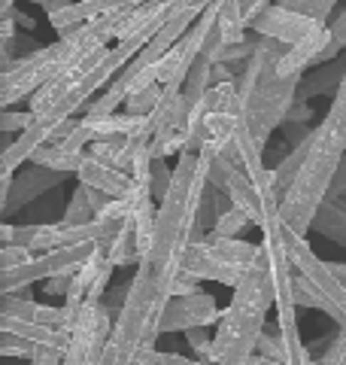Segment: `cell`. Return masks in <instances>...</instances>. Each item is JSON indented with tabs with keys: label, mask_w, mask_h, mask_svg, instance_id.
Masks as SVG:
<instances>
[{
	"label": "cell",
	"mask_w": 346,
	"mask_h": 365,
	"mask_svg": "<svg viewBox=\"0 0 346 365\" xmlns=\"http://www.w3.org/2000/svg\"><path fill=\"white\" fill-rule=\"evenodd\" d=\"M186 341H189V347L194 350V356H198V359H206V362L213 359V338L206 335V329H204V326L189 329V332H186Z\"/></svg>",
	"instance_id": "f1b7e54d"
},
{
	"label": "cell",
	"mask_w": 346,
	"mask_h": 365,
	"mask_svg": "<svg viewBox=\"0 0 346 365\" xmlns=\"http://www.w3.org/2000/svg\"><path fill=\"white\" fill-rule=\"evenodd\" d=\"M13 9H16V0H0V16L13 13Z\"/></svg>",
	"instance_id": "60d3db41"
},
{
	"label": "cell",
	"mask_w": 346,
	"mask_h": 365,
	"mask_svg": "<svg viewBox=\"0 0 346 365\" xmlns=\"http://www.w3.org/2000/svg\"><path fill=\"white\" fill-rule=\"evenodd\" d=\"M31 4H37V6H46V4H49V0H31Z\"/></svg>",
	"instance_id": "7bdbcfd3"
},
{
	"label": "cell",
	"mask_w": 346,
	"mask_h": 365,
	"mask_svg": "<svg viewBox=\"0 0 346 365\" xmlns=\"http://www.w3.org/2000/svg\"><path fill=\"white\" fill-rule=\"evenodd\" d=\"M206 189H210V170H206L204 153H179L173 182L167 195L158 201L152 241L143 262L167 274L182 271L186 250L194 241H204V235L198 232V216Z\"/></svg>",
	"instance_id": "6da1fadb"
},
{
	"label": "cell",
	"mask_w": 346,
	"mask_h": 365,
	"mask_svg": "<svg viewBox=\"0 0 346 365\" xmlns=\"http://www.w3.org/2000/svg\"><path fill=\"white\" fill-rule=\"evenodd\" d=\"M40 344H33V341L21 338L16 332H6V329H0V356H19V359H33L37 356Z\"/></svg>",
	"instance_id": "44dd1931"
},
{
	"label": "cell",
	"mask_w": 346,
	"mask_h": 365,
	"mask_svg": "<svg viewBox=\"0 0 346 365\" xmlns=\"http://www.w3.org/2000/svg\"><path fill=\"white\" fill-rule=\"evenodd\" d=\"M182 268L192 271L198 280H216V283L231 287V289H234L237 283L243 280V274L249 271L243 265H237L234 259H228L222 250H219V244H213V241H194L186 250Z\"/></svg>",
	"instance_id": "7c38bea8"
},
{
	"label": "cell",
	"mask_w": 346,
	"mask_h": 365,
	"mask_svg": "<svg viewBox=\"0 0 346 365\" xmlns=\"http://www.w3.org/2000/svg\"><path fill=\"white\" fill-rule=\"evenodd\" d=\"M256 353H261V356H271V359H283L285 356V347H283L280 332H276V335L261 332L258 335V344H256Z\"/></svg>",
	"instance_id": "f546056e"
},
{
	"label": "cell",
	"mask_w": 346,
	"mask_h": 365,
	"mask_svg": "<svg viewBox=\"0 0 346 365\" xmlns=\"http://www.w3.org/2000/svg\"><path fill=\"white\" fill-rule=\"evenodd\" d=\"M76 177H79V182H85V186H95L100 192H107L110 198H125L128 195V189H131V182H134L131 170L103 162V158H98L91 150L85 153L83 165H79V170H76Z\"/></svg>",
	"instance_id": "4fadbf2b"
},
{
	"label": "cell",
	"mask_w": 346,
	"mask_h": 365,
	"mask_svg": "<svg viewBox=\"0 0 346 365\" xmlns=\"http://www.w3.org/2000/svg\"><path fill=\"white\" fill-rule=\"evenodd\" d=\"M33 113L31 110H13V107H0V134L13 137V134H21L31 125Z\"/></svg>",
	"instance_id": "484cf974"
},
{
	"label": "cell",
	"mask_w": 346,
	"mask_h": 365,
	"mask_svg": "<svg viewBox=\"0 0 346 365\" xmlns=\"http://www.w3.org/2000/svg\"><path fill=\"white\" fill-rule=\"evenodd\" d=\"M310 119H313V110H310V104H307L304 98H298L295 104H292V110H288L285 122H298V125H307Z\"/></svg>",
	"instance_id": "d6a6232c"
},
{
	"label": "cell",
	"mask_w": 346,
	"mask_h": 365,
	"mask_svg": "<svg viewBox=\"0 0 346 365\" xmlns=\"http://www.w3.org/2000/svg\"><path fill=\"white\" fill-rule=\"evenodd\" d=\"M276 4H283L288 9H295V13H304L310 19L322 21V25H328V19H331L337 0H276Z\"/></svg>",
	"instance_id": "7402d4cb"
},
{
	"label": "cell",
	"mask_w": 346,
	"mask_h": 365,
	"mask_svg": "<svg viewBox=\"0 0 346 365\" xmlns=\"http://www.w3.org/2000/svg\"><path fill=\"white\" fill-rule=\"evenodd\" d=\"M322 122L331 125L334 131H340V134L346 137V73H343V79H340L337 91H334L331 107H328V113H325V119H322Z\"/></svg>",
	"instance_id": "603a6c76"
},
{
	"label": "cell",
	"mask_w": 346,
	"mask_h": 365,
	"mask_svg": "<svg viewBox=\"0 0 346 365\" xmlns=\"http://www.w3.org/2000/svg\"><path fill=\"white\" fill-rule=\"evenodd\" d=\"M283 49H285V43L258 37L252 58L237 73V91H240V101H243V116H246L249 131L258 137L261 146H268L271 134L276 128H283L288 110L298 101V88L304 83V73L283 76L276 71V61H280Z\"/></svg>",
	"instance_id": "277c9868"
},
{
	"label": "cell",
	"mask_w": 346,
	"mask_h": 365,
	"mask_svg": "<svg viewBox=\"0 0 346 365\" xmlns=\"http://www.w3.org/2000/svg\"><path fill=\"white\" fill-rule=\"evenodd\" d=\"M331 271L337 274V277H340V283L346 287V262H331Z\"/></svg>",
	"instance_id": "ab89813d"
},
{
	"label": "cell",
	"mask_w": 346,
	"mask_h": 365,
	"mask_svg": "<svg viewBox=\"0 0 346 365\" xmlns=\"http://www.w3.org/2000/svg\"><path fill=\"white\" fill-rule=\"evenodd\" d=\"M95 207H91V201H88V192H85V186L79 182V186L73 189V195H70V201H67V210H64V216L61 220L67 222V225H85V222H91L95 220Z\"/></svg>",
	"instance_id": "d6986e66"
},
{
	"label": "cell",
	"mask_w": 346,
	"mask_h": 365,
	"mask_svg": "<svg viewBox=\"0 0 346 365\" xmlns=\"http://www.w3.org/2000/svg\"><path fill=\"white\" fill-rule=\"evenodd\" d=\"M210 79H213V86H222V83H237V73H234V67H231L228 61H216V64H213V73H210Z\"/></svg>",
	"instance_id": "836d02e7"
},
{
	"label": "cell",
	"mask_w": 346,
	"mask_h": 365,
	"mask_svg": "<svg viewBox=\"0 0 346 365\" xmlns=\"http://www.w3.org/2000/svg\"><path fill=\"white\" fill-rule=\"evenodd\" d=\"M170 182H173V170L167 168V158L152 153V195H155V201L167 195Z\"/></svg>",
	"instance_id": "4316f807"
},
{
	"label": "cell",
	"mask_w": 346,
	"mask_h": 365,
	"mask_svg": "<svg viewBox=\"0 0 346 365\" xmlns=\"http://www.w3.org/2000/svg\"><path fill=\"white\" fill-rule=\"evenodd\" d=\"M131 365H167V353H158L155 347H146L134 356Z\"/></svg>",
	"instance_id": "d590c367"
},
{
	"label": "cell",
	"mask_w": 346,
	"mask_h": 365,
	"mask_svg": "<svg viewBox=\"0 0 346 365\" xmlns=\"http://www.w3.org/2000/svg\"><path fill=\"white\" fill-rule=\"evenodd\" d=\"M64 180H67V174H61V170L33 165V162L28 170H21L19 177H0V182H4V186H0V210H4V220L19 213L33 198L46 195L49 189L61 186Z\"/></svg>",
	"instance_id": "ba28073f"
},
{
	"label": "cell",
	"mask_w": 346,
	"mask_h": 365,
	"mask_svg": "<svg viewBox=\"0 0 346 365\" xmlns=\"http://www.w3.org/2000/svg\"><path fill=\"white\" fill-rule=\"evenodd\" d=\"M131 61H134V55L119 43L100 46V49L88 52L85 58H79L73 67H67L49 86H43L37 95H31L28 110L33 113V119L28 128L46 131L49 134V143L64 140L76 128L73 113L85 110L88 101L98 91L107 88L115 79V73H122Z\"/></svg>",
	"instance_id": "7a4b0ae2"
},
{
	"label": "cell",
	"mask_w": 346,
	"mask_h": 365,
	"mask_svg": "<svg viewBox=\"0 0 346 365\" xmlns=\"http://www.w3.org/2000/svg\"><path fill=\"white\" fill-rule=\"evenodd\" d=\"M343 153H346V137L340 131H334L331 125L319 122L313 128V137H310V153L304 158V165L280 201V216L292 232L307 235L313 228V220L322 207V201L328 198V189L340 168Z\"/></svg>",
	"instance_id": "5b68a950"
},
{
	"label": "cell",
	"mask_w": 346,
	"mask_h": 365,
	"mask_svg": "<svg viewBox=\"0 0 346 365\" xmlns=\"http://www.w3.org/2000/svg\"><path fill=\"white\" fill-rule=\"evenodd\" d=\"M88 150H70V146H64L61 140L58 143H46L40 146L37 153L31 155L33 165H43V168H52V170H61V174H76L79 165H83Z\"/></svg>",
	"instance_id": "2e32d148"
},
{
	"label": "cell",
	"mask_w": 346,
	"mask_h": 365,
	"mask_svg": "<svg viewBox=\"0 0 346 365\" xmlns=\"http://www.w3.org/2000/svg\"><path fill=\"white\" fill-rule=\"evenodd\" d=\"M216 4V21L225 46L246 43V16H243V0H213Z\"/></svg>",
	"instance_id": "9a60e30c"
},
{
	"label": "cell",
	"mask_w": 346,
	"mask_h": 365,
	"mask_svg": "<svg viewBox=\"0 0 346 365\" xmlns=\"http://www.w3.org/2000/svg\"><path fill=\"white\" fill-rule=\"evenodd\" d=\"M198 277H194V274L192 271H186V268H182L179 274H177V280H173V295H192V292H201L198 289Z\"/></svg>",
	"instance_id": "1f68e13d"
},
{
	"label": "cell",
	"mask_w": 346,
	"mask_h": 365,
	"mask_svg": "<svg viewBox=\"0 0 346 365\" xmlns=\"http://www.w3.org/2000/svg\"><path fill=\"white\" fill-rule=\"evenodd\" d=\"M70 4H73V0H49L43 9H46V16H55V13H61V9H67Z\"/></svg>",
	"instance_id": "f35d334b"
},
{
	"label": "cell",
	"mask_w": 346,
	"mask_h": 365,
	"mask_svg": "<svg viewBox=\"0 0 346 365\" xmlns=\"http://www.w3.org/2000/svg\"><path fill=\"white\" fill-rule=\"evenodd\" d=\"M256 43H234V46H225V52H222V61L228 64H246L252 58V52H256Z\"/></svg>",
	"instance_id": "4dcf8cb0"
},
{
	"label": "cell",
	"mask_w": 346,
	"mask_h": 365,
	"mask_svg": "<svg viewBox=\"0 0 346 365\" xmlns=\"http://www.w3.org/2000/svg\"><path fill=\"white\" fill-rule=\"evenodd\" d=\"M249 28L256 31L258 37H271V40H280L285 46H295L307 37H313L316 31L328 28V25H322V21L310 19L304 13H295V9H288V6L273 0L268 9H261V13L249 21Z\"/></svg>",
	"instance_id": "9c48e42d"
},
{
	"label": "cell",
	"mask_w": 346,
	"mask_h": 365,
	"mask_svg": "<svg viewBox=\"0 0 346 365\" xmlns=\"http://www.w3.org/2000/svg\"><path fill=\"white\" fill-rule=\"evenodd\" d=\"M98 244H76V247H55L46 253H33L25 265H19L13 271H0V295L28 289L37 280H49L58 274H73L83 268V262L95 253Z\"/></svg>",
	"instance_id": "8992f818"
},
{
	"label": "cell",
	"mask_w": 346,
	"mask_h": 365,
	"mask_svg": "<svg viewBox=\"0 0 346 365\" xmlns=\"http://www.w3.org/2000/svg\"><path fill=\"white\" fill-rule=\"evenodd\" d=\"M343 73H346V67H340V64L322 67V71H316L313 76L307 79V83H301V88H298V98L310 101V98H316V95H328V91L334 95L337 86H340V79H343Z\"/></svg>",
	"instance_id": "e0dca14e"
},
{
	"label": "cell",
	"mask_w": 346,
	"mask_h": 365,
	"mask_svg": "<svg viewBox=\"0 0 346 365\" xmlns=\"http://www.w3.org/2000/svg\"><path fill=\"white\" fill-rule=\"evenodd\" d=\"M16 21H19L21 28H33V19H31V16H25V13H16Z\"/></svg>",
	"instance_id": "b9f144b4"
},
{
	"label": "cell",
	"mask_w": 346,
	"mask_h": 365,
	"mask_svg": "<svg viewBox=\"0 0 346 365\" xmlns=\"http://www.w3.org/2000/svg\"><path fill=\"white\" fill-rule=\"evenodd\" d=\"M246 225H249V216L240 210V207H234V204H231V207H228L222 216H219L216 225H213L206 235H213V237H237Z\"/></svg>",
	"instance_id": "ffe728a7"
},
{
	"label": "cell",
	"mask_w": 346,
	"mask_h": 365,
	"mask_svg": "<svg viewBox=\"0 0 346 365\" xmlns=\"http://www.w3.org/2000/svg\"><path fill=\"white\" fill-rule=\"evenodd\" d=\"M161 98H164V86L152 83V86H146V88L131 91L128 101H125V110L137 113V116H149V113H152V110L161 104Z\"/></svg>",
	"instance_id": "ac0fdd59"
},
{
	"label": "cell",
	"mask_w": 346,
	"mask_h": 365,
	"mask_svg": "<svg viewBox=\"0 0 346 365\" xmlns=\"http://www.w3.org/2000/svg\"><path fill=\"white\" fill-rule=\"evenodd\" d=\"M167 365H213V362H206V359H189V356H182V353H167Z\"/></svg>",
	"instance_id": "74e56055"
},
{
	"label": "cell",
	"mask_w": 346,
	"mask_h": 365,
	"mask_svg": "<svg viewBox=\"0 0 346 365\" xmlns=\"http://www.w3.org/2000/svg\"><path fill=\"white\" fill-rule=\"evenodd\" d=\"M33 253L21 244H0V271H13L19 265H25Z\"/></svg>",
	"instance_id": "83f0119b"
},
{
	"label": "cell",
	"mask_w": 346,
	"mask_h": 365,
	"mask_svg": "<svg viewBox=\"0 0 346 365\" xmlns=\"http://www.w3.org/2000/svg\"><path fill=\"white\" fill-rule=\"evenodd\" d=\"M13 49H16V9L0 16V67H9L16 61Z\"/></svg>",
	"instance_id": "cb8c5ba5"
},
{
	"label": "cell",
	"mask_w": 346,
	"mask_h": 365,
	"mask_svg": "<svg viewBox=\"0 0 346 365\" xmlns=\"http://www.w3.org/2000/svg\"><path fill=\"white\" fill-rule=\"evenodd\" d=\"M73 274H58V277H49V283H46V292H49V295H67V289H70V283H73Z\"/></svg>",
	"instance_id": "8d00e7d4"
},
{
	"label": "cell",
	"mask_w": 346,
	"mask_h": 365,
	"mask_svg": "<svg viewBox=\"0 0 346 365\" xmlns=\"http://www.w3.org/2000/svg\"><path fill=\"white\" fill-rule=\"evenodd\" d=\"M206 28H210V6H206L204 16L189 28L186 37H182L179 43H173L170 52L158 61V83L164 86V91H170V95H177V91H182V86H186L192 67H194V61H198V55L204 49Z\"/></svg>",
	"instance_id": "52a82bcc"
},
{
	"label": "cell",
	"mask_w": 346,
	"mask_h": 365,
	"mask_svg": "<svg viewBox=\"0 0 346 365\" xmlns=\"http://www.w3.org/2000/svg\"><path fill=\"white\" fill-rule=\"evenodd\" d=\"M143 256H146V247L140 241V232H137L134 220L128 216L122 232L110 241V259L115 262V268H125V265H140Z\"/></svg>",
	"instance_id": "5bb4252c"
},
{
	"label": "cell",
	"mask_w": 346,
	"mask_h": 365,
	"mask_svg": "<svg viewBox=\"0 0 346 365\" xmlns=\"http://www.w3.org/2000/svg\"><path fill=\"white\" fill-rule=\"evenodd\" d=\"M328 198H346V153L340 158L337 174H334V182H331V189H328Z\"/></svg>",
	"instance_id": "e575fe53"
},
{
	"label": "cell",
	"mask_w": 346,
	"mask_h": 365,
	"mask_svg": "<svg viewBox=\"0 0 346 365\" xmlns=\"http://www.w3.org/2000/svg\"><path fill=\"white\" fill-rule=\"evenodd\" d=\"M112 271H115V262L110 259V241H100L95 247V253L83 262V268L73 274V283H70V289H67L64 302L67 304L100 302L110 289Z\"/></svg>",
	"instance_id": "8fae6325"
},
{
	"label": "cell",
	"mask_w": 346,
	"mask_h": 365,
	"mask_svg": "<svg viewBox=\"0 0 346 365\" xmlns=\"http://www.w3.org/2000/svg\"><path fill=\"white\" fill-rule=\"evenodd\" d=\"M273 307V277L264 256V247L258 244V259L243 280L234 287V295L225 307L219 329L213 335V365H249L256 353L258 335L264 332V319Z\"/></svg>",
	"instance_id": "3957f363"
},
{
	"label": "cell",
	"mask_w": 346,
	"mask_h": 365,
	"mask_svg": "<svg viewBox=\"0 0 346 365\" xmlns=\"http://www.w3.org/2000/svg\"><path fill=\"white\" fill-rule=\"evenodd\" d=\"M225 311H219L213 295L192 292V295H173L161 317V332H189V329H210L219 326Z\"/></svg>",
	"instance_id": "30bf717a"
},
{
	"label": "cell",
	"mask_w": 346,
	"mask_h": 365,
	"mask_svg": "<svg viewBox=\"0 0 346 365\" xmlns=\"http://www.w3.org/2000/svg\"><path fill=\"white\" fill-rule=\"evenodd\" d=\"M328 34L331 37H328V46L319 61H334L340 55V49H346V9L334 21H328Z\"/></svg>",
	"instance_id": "d4e9b609"
}]
</instances>
